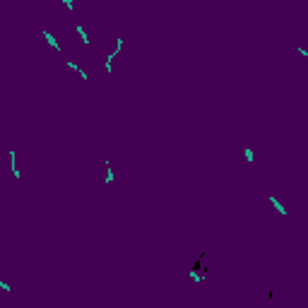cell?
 Masks as SVG:
<instances>
[{"mask_svg":"<svg viewBox=\"0 0 308 308\" xmlns=\"http://www.w3.org/2000/svg\"><path fill=\"white\" fill-rule=\"evenodd\" d=\"M270 202H272V205L277 207V209H279V214H286V209H284V207H282V202H279V200H277V198H270Z\"/></svg>","mask_w":308,"mask_h":308,"instance_id":"obj_1","label":"cell"},{"mask_svg":"<svg viewBox=\"0 0 308 308\" xmlns=\"http://www.w3.org/2000/svg\"><path fill=\"white\" fill-rule=\"evenodd\" d=\"M43 36H46V39H48V43H51V46H53V48H60V46H58V41H56V39H53V36L48 34V32H43Z\"/></svg>","mask_w":308,"mask_h":308,"instance_id":"obj_2","label":"cell"},{"mask_svg":"<svg viewBox=\"0 0 308 308\" xmlns=\"http://www.w3.org/2000/svg\"><path fill=\"white\" fill-rule=\"evenodd\" d=\"M77 34L82 36V41H84V43H89V39H87V32H84L82 27H77Z\"/></svg>","mask_w":308,"mask_h":308,"instance_id":"obj_3","label":"cell"},{"mask_svg":"<svg viewBox=\"0 0 308 308\" xmlns=\"http://www.w3.org/2000/svg\"><path fill=\"white\" fill-rule=\"evenodd\" d=\"M299 53H303V56H308V51H306V48H299Z\"/></svg>","mask_w":308,"mask_h":308,"instance_id":"obj_4","label":"cell"}]
</instances>
